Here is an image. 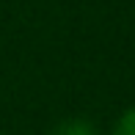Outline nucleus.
Here are the masks:
<instances>
[{
    "instance_id": "f03ea898",
    "label": "nucleus",
    "mask_w": 135,
    "mask_h": 135,
    "mask_svg": "<svg viewBox=\"0 0 135 135\" xmlns=\"http://www.w3.org/2000/svg\"><path fill=\"white\" fill-rule=\"evenodd\" d=\"M113 135H135V108L127 110V113L119 119V124H116Z\"/></svg>"
},
{
    "instance_id": "f257e3e1",
    "label": "nucleus",
    "mask_w": 135,
    "mask_h": 135,
    "mask_svg": "<svg viewBox=\"0 0 135 135\" xmlns=\"http://www.w3.org/2000/svg\"><path fill=\"white\" fill-rule=\"evenodd\" d=\"M52 135H94V127L88 121H83V119H72V121L58 124V130Z\"/></svg>"
}]
</instances>
